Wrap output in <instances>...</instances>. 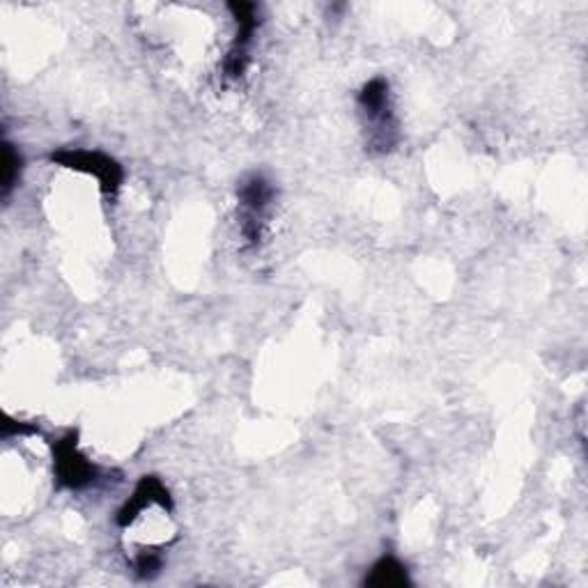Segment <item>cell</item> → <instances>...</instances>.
Listing matches in <instances>:
<instances>
[{"label":"cell","mask_w":588,"mask_h":588,"mask_svg":"<svg viewBox=\"0 0 588 588\" xmlns=\"http://www.w3.org/2000/svg\"><path fill=\"white\" fill-rule=\"evenodd\" d=\"M164 559L159 552H141L134 561V573L139 579H155L161 573Z\"/></svg>","instance_id":"9c48e42d"},{"label":"cell","mask_w":588,"mask_h":588,"mask_svg":"<svg viewBox=\"0 0 588 588\" xmlns=\"http://www.w3.org/2000/svg\"><path fill=\"white\" fill-rule=\"evenodd\" d=\"M152 504L161 506L166 513H172L176 504H172V496L168 492V488L161 483L159 476H143L134 494L124 501V506L118 511V527H129L132 521Z\"/></svg>","instance_id":"277c9868"},{"label":"cell","mask_w":588,"mask_h":588,"mask_svg":"<svg viewBox=\"0 0 588 588\" xmlns=\"http://www.w3.org/2000/svg\"><path fill=\"white\" fill-rule=\"evenodd\" d=\"M359 104L368 120L373 122V139H370V145L377 147L380 152L394 149L398 143V124L394 111H391V95L386 79H373L370 83H365L359 95Z\"/></svg>","instance_id":"6da1fadb"},{"label":"cell","mask_w":588,"mask_h":588,"mask_svg":"<svg viewBox=\"0 0 588 588\" xmlns=\"http://www.w3.org/2000/svg\"><path fill=\"white\" fill-rule=\"evenodd\" d=\"M21 168H24V159H21L19 149L5 141L3 143V199L12 193V189L21 180Z\"/></svg>","instance_id":"ba28073f"},{"label":"cell","mask_w":588,"mask_h":588,"mask_svg":"<svg viewBox=\"0 0 588 588\" xmlns=\"http://www.w3.org/2000/svg\"><path fill=\"white\" fill-rule=\"evenodd\" d=\"M272 199H274V189L263 176H253L239 187V201H242L247 209L242 232L251 244L260 242V219H263V214L269 207Z\"/></svg>","instance_id":"8992f818"},{"label":"cell","mask_w":588,"mask_h":588,"mask_svg":"<svg viewBox=\"0 0 588 588\" xmlns=\"http://www.w3.org/2000/svg\"><path fill=\"white\" fill-rule=\"evenodd\" d=\"M370 588H403L409 586V575L405 565L394 556H382L373 568H370L368 577L363 579Z\"/></svg>","instance_id":"52a82bcc"},{"label":"cell","mask_w":588,"mask_h":588,"mask_svg":"<svg viewBox=\"0 0 588 588\" xmlns=\"http://www.w3.org/2000/svg\"><path fill=\"white\" fill-rule=\"evenodd\" d=\"M31 434H39V428L33 425V423L14 421V419L5 417V421H3V440H12V437H31Z\"/></svg>","instance_id":"30bf717a"},{"label":"cell","mask_w":588,"mask_h":588,"mask_svg":"<svg viewBox=\"0 0 588 588\" xmlns=\"http://www.w3.org/2000/svg\"><path fill=\"white\" fill-rule=\"evenodd\" d=\"M53 471L64 490H83L99 478V469L79 451L76 432H68L53 444Z\"/></svg>","instance_id":"7a4b0ae2"},{"label":"cell","mask_w":588,"mask_h":588,"mask_svg":"<svg viewBox=\"0 0 588 588\" xmlns=\"http://www.w3.org/2000/svg\"><path fill=\"white\" fill-rule=\"evenodd\" d=\"M51 161L62 166V168H70V170H79V172H88V176H95L106 195H113L120 189L122 180H124L122 166L116 159L101 155V152L60 149V152H53Z\"/></svg>","instance_id":"3957f363"},{"label":"cell","mask_w":588,"mask_h":588,"mask_svg":"<svg viewBox=\"0 0 588 588\" xmlns=\"http://www.w3.org/2000/svg\"><path fill=\"white\" fill-rule=\"evenodd\" d=\"M230 12L237 19L239 31L235 37V45L226 58V74L230 79H239L247 70L249 45H251L253 33L260 24V19H257V8L253 3H230Z\"/></svg>","instance_id":"5b68a950"}]
</instances>
